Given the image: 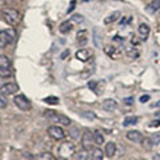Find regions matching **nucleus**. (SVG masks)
Returning a JSON list of instances; mask_svg holds the SVG:
<instances>
[{"instance_id": "22", "label": "nucleus", "mask_w": 160, "mask_h": 160, "mask_svg": "<svg viewBox=\"0 0 160 160\" xmlns=\"http://www.w3.org/2000/svg\"><path fill=\"white\" fill-rule=\"evenodd\" d=\"M133 124H138V118L136 116H127L123 122V126H126V127L133 126Z\"/></svg>"}, {"instance_id": "30", "label": "nucleus", "mask_w": 160, "mask_h": 160, "mask_svg": "<svg viewBox=\"0 0 160 160\" xmlns=\"http://www.w3.org/2000/svg\"><path fill=\"white\" fill-rule=\"evenodd\" d=\"M69 135H71L73 139H78L79 138V129L78 128H71L69 129Z\"/></svg>"}, {"instance_id": "21", "label": "nucleus", "mask_w": 160, "mask_h": 160, "mask_svg": "<svg viewBox=\"0 0 160 160\" xmlns=\"http://www.w3.org/2000/svg\"><path fill=\"white\" fill-rule=\"evenodd\" d=\"M148 11L149 12H156V11H159L160 9V0H153V2H151V4L148 6Z\"/></svg>"}, {"instance_id": "23", "label": "nucleus", "mask_w": 160, "mask_h": 160, "mask_svg": "<svg viewBox=\"0 0 160 160\" xmlns=\"http://www.w3.org/2000/svg\"><path fill=\"white\" fill-rule=\"evenodd\" d=\"M93 138H95V143L96 144H103V142H104V136H103V133H102V131H95V133H93Z\"/></svg>"}, {"instance_id": "25", "label": "nucleus", "mask_w": 160, "mask_h": 160, "mask_svg": "<svg viewBox=\"0 0 160 160\" xmlns=\"http://www.w3.org/2000/svg\"><path fill=\"white\" fill-rule=\"evenodd\" d=\"M44 102L48 103V104H58L59 103V99L56 96H49V98H46Z\"/></svg>"}, {"instance_id": "28", "label": "nucleus", "mask_w": 160, "mask_h": 160, "mask_svg": "<svg viewBox=\"0 0 160 160\" xmlns=\"http://www.w3.org/2000/svg\"><path fill=\"white\" fill-rule=\"evenodd\" d=\"M83 20H84V18L82 16V15H73V16L71 18V22H75V23H83Z\"/></svg>"}, {"instance_id": "4", "label": "nucleus", "mask_w": 160, "mask_h": 160, "mask_svg": "<svg viewBox=\"0 0 160 160\" xmlns=\"http://www.w3.org/2000/svg\"><path fill=\"white\" fill-rule=\"evenodd\" d=\"M11 60L6 55H0V78L6 79L11 76Z\"/></svg>"}, {"instance_id": "24", "label": "nucleus", "mask_w": 160, "mask_h": 160, "mask_svg": "<svg viewBox=\"0 0 160 160\" xmlns=\"http://www.w3.org/2000/svg\"><path fill=\"white\" fill-rule=\"evenodd\" d=\"M119 16H120V12H119V11L113 12V13L109 15V18H107L106 20H104V23H106V24H109V23H112V22H116V20L119 19Z\"/></svg>"}, {"instance_id": "13", "label": "nucleus", "mask_w": 160, "mask_h": 160, "mask_svg": "<svg viewBox=\"0 0 160 160\" xmlns=\"http://www.w3.org/2000/svg\"><path fill=\"white\" fill-rule=\"evenodd\" d=\"M102 107L104 111H113V109L118 108V103H116V100H113V99H106L103 102Z\"/></svg>"}, {"instance_id": "14", "label": "nucleus", "mask_w": 160, "mask_h": 160, "mask_svg": "<svg viewBox=\"0 0 160 160\" xmlns=\"http://www.w3.org/2000/svg\"><path fill=\"white\" fill-rule=\"evenodd\" d=\"M89 58H91V52L88 49H80L76 52V59H79L80 62H87Z\"/></svg>"}, {"instance_id": "29", "label": "nucleus", "mask_w": 160, "mask_h": 160, "mask_svg": "<svg viewBox=\"0 0 160 160\" xmlns=\"http://www.w3.org/2000/svg\"><path fill=\"white\" fill-rule=\"evenodd\" d=\"M7 107V99L4 98V95L0 92V108H4Z\"/></svg>"}, {"instance_id": "11", "label": "nucleus", "mask_w": 160, "mask_h": 160, "mask_svg": "<svg viewBox=\"0 0 160 160\" xmlns=\"http://www.w3.org/2000/svg\"><path fill=\"white\" fill-rule=\"evenodd\" d=\"M127 139L133 143H142L144 138H143V133H140L139 131H129L127 132Z\"/></svg>"}, {"instance_id": "26", "label": "nucleus", "mask_w": 160, "mask_h": 160, "mask_svg": "<svg viewBox=\"0 0 160 160\" xmlns=\"http://www.w3.org/2000/svg\"><path fill=\"white\" fill-rule=\"evenodd\" d=\"M152 140L153 146H158V144H160V133H153L151 138H149Z\"/></svg>"}, {"instance_id": "2", "label": "nucleus", "mask_w": 160, "mask_h": 160, "mask_svg": "<svg viewBox=\"0 0 160 160\" xmlns=\"http://www.w3.org/2000/svg\"><path fill=\"white\" fill-rule=\"evenodd\" d=\"M75 144L73 143H69V142H64L59 146L58 148V155L59 158H63V159H68L75 155Z\"/></svg>"}, {"instance_id": "35", "label": "nucleus", "mask_w": 160, "mask_h": 160, "mask_svg": "<svg viewBox=\"0 0 160 160\" xmlns=\"http://www.w3.org/2000/svg\"><path fill=\"white\" fill-rule=\"evenodd\" d=\"M75 3H76V2H75V0H73V2L71 3V7H69V9H68V12H69V11H72V9H73V6H75Z\"/></svg>"}, {"instance_id": "6", "label": "nucleus", "mask_w": 160, "mask_h": 160, "mask_svg": "<svg viewBox=\"0 0 160 160\" xmlns=\"http://www.w3.org/2000/svg\"><path fill=\"white\" fill-rule=\"evenodd\" d=\"M47 132H48L49 136H51L52 139H55V140H63L64 138H66V132H64V129L62 127H59V126L49 127L47 129Z\"/></svg>"}, {"instance_id": "15", "label": "nucleus", "mask_w": 160, "mask_h": 160, "mask_svg": "<svg viewBox=\"0 0 160 160\" xmlns=\"http://www.w3.org/2000/svg\"><path fill=\"white\" fill-rule=\"evenodd\" d=\"M115 153H116V144L112 142L107 143L106 144V156L112 158V156H115Z\"/></svg>"}, {"instance_id": "17", "label": "nucleus", "mask_w": 160, "mask_h": 160, "mask_svg": "<svg viewBox=\"0 0 160 160\" xmlns=\"http://www.w3.org/2000/svg\"><path fill=\"white\" fill-rule=\"evenodd\" d=\"M103 158H104V153L102 149L93 148L91 151V160H103Z\"/></svg>"}, {"instance_id": "10", "label": "nucleus", "mask_w": 160, "mask_h": 160, "mask_svg": "<svg viewBox=\"0 0 160 160\" xmlns=\"http://www.w3.org/2000/svg\"><path fill=\"white\" fill-rule=\"evenodd\" d=\"M92 40H93V44H95V47H102V42H103V36H102V31H100V28L99 27H95L93 28V31H92Z\"/></svg>"}, {"instance_id": "20", "label": "nucleus", "mask_w": 160, "mask_h": 160, "mask_svg": "<svg viewBox=\"0 0 160 160\" xmlns=\"http://www.w3.org/2000/svg\"><path fill=\"white\" fill-rule=\"evenodd\" d=\"M72 29V22H64V23H62V26H60V28H59V31L62 32V33H67V32H69Z\"/></svg>"}, {"instance_id": "33", "label": "nucleus", "mask_w": 160, "mask_h": 160, "mask_svg": "<svg viewBox=\"0 0 160 160\" xmlns=\"http://www.w3.org/2000/svg\"><path fill=\"white\" fill-rule=\"evenodd\" d=\"M147 100H149V96H148V95H144V96L140 98V102H142V103H146Z\"/></svg>"}, {"instance_id": "27", "label": "nucleus", "mask_w": 160, "mask_h": 160, "mask_svg": "<svg viewBox=\"0 0 160 160\" xmlns=\"http://www.w3.org/2000/svg\"><path fill=\"white\" fill-rule=\"evenodd\" d=\"M142 143H143V146L146 147L147 149H151V147L153 146V143H152V140H151V139H143V142H142Z\"/></svg>"}, {"instance_id": "39", "label": "nucleus", "mask_w": 160, "mask_h": 160, "mask_svg": "<svg viewBox=\"0 0 160 160\" xmlns=\"http://www.w3.org/2000/svg\"><path fill=\"white\" fill-rule=\"evenodd\" d=\"M158 115H159V116H160V112H158Z\"/></svg>"}, {"instance_id": "19", "label": "nucleus", "mask_w": 160, "mask_h": 160, "mask_svg": "<svg viewBox=\"0 0 160 160\" xmlns=\"http://www.w3.org/2000/svg\"><path fill=\"white\" fill-rule=\"evenodd\" d=\"M87 35H88L87 31H80L78 33V42H79L80 46H86V44H87V42H88Z\"/></svg>"}, {"instance_id": "32", "label": "nucleus", "mask_w": 160, "mask_h": 160, "mask_svg": "<svg viewBox=\"0 0 160 160\" xmlns=\"http://www.w3.org/2000/svg\"><path fill=\"white\" fill-rule=\"evenodd\" d=\"M124 103H126L127 106H131V104H133V98H127V99H124Z\"/></svg>"}, {"instance_id": "40", "label": "nucleus", "mask_w": 160, "mask_h": 160, "mask_svg": "<svg viewBox=\"0 0 160 160\" xmlns=\"http://www.w3.org/2000/svg\"><path fill=\"white\" fill-rule=\"evenodd\" d=\"M84 2H87V0H84Z\"/></svg>"}, {"instance_id": "7", "label": "nucleus", "mask_w": 160, "mask_h": 160, "mask_svg": "<svg viewBox=\"0 0 160 160\" xmlns=\"http://www.w3.org/2000/svg\"><path fill=\"white\" fill-rule=\"evenodd\" d=\"M13 40V31H0V48H6Z\"/></svg>"}, {"instance_id": "3", "label": "nucleus", "mask_w": 160, "mask_h": 160, "mask_svg": "<svg viewBox=\"0 0 160 160\" xmlns=\"http://www.w3.org/2000/svg\"><path fill=\"white\" fill-rule=\"evenodd\" d=\"M3 16H4V19H6V22L8 24H11V26H18V24L20 23V19H22L20 13L16 11V9H11V8L4 9Z\"/></svg>"}, {"instance_id": "1", "label": "nucleus", "mask_w": 160, "mask_h": 160, "mask_svg": "<svg viewBox=\"0 0 160 160\" xmlns=\"http://www.w3.org/2000/svg\"><path fill=\"white\" fill-rule=\"evenodd\" d=\"M44 118L49 120L51 123H59V124H63V126H69L71 124V120L67 116H64L62 113H58L56 111H52V109H48V111L44 112Z\"/></svg>"}, {"instance_id": "18", "label": "nucleus", "mask_w": 160, "mask_h": 160, "mask_svg": "<svg viewBox=\"0 0 160 160\" xmlns=\"http://www.w3.org/2000/svg\"><path fill=\"white\" fill-rule=\"evenodd\" d=\"M33 160H55V158H53V155L49 152H42V153L36 155V156L33 158Z\"/></svg>"}, {"instance_id": "37", "label": "nucleus", "mask_w": 160, "mask_h": 160, "mask_svg": "<svg viewBox=\"0 0 160 160\" xmlns=\"http://www.w3.org/2000/svg\"><path fill=\"white\" fill-rule=\"evenodd\" d=\"M67 55H68V51H66V52H64V53L62 55V59H64V58H66V56H67Z\"/></svg>"}, {"instance_id": "36", "label": "nucleus", "mask_w": 160, "mask_h": 160, "mask_svg": "<svg viewBox=\"0 0 160 160\" xmlns=\"http://www.w3.org/2000/svg\"><path fill=\"white\" fill-rule=\"evenodd\" d=\"M152 160H160V155H155Z\"/></svg>"}, {"instance_id": "16", "label": "nucleus", "mask_w": 160, "mask_h": 160, "mask_svg": "<svg viewBox=\"0 0 160 160\" xmlns=\"http://www.w3.org/2000/svg\"><path fill=\"white\" fill-rule=\"evenodd\" d=\"M73 159L75 160H88V152H87V149L83 148V149H80V151L75 152Z\"/></svg>"}, {"instance_id": "34", "label": "nucleus", "mask_w": 160, "mask_h": 160, "mask_svg": "<svg viewBox=\"0 0 160 160\" xmlns=\"http://www.w3.org/2000/svg\"><path fill=\"white\" fill-rule=\"evenodd\" d=\"M83 116H87V118H89V119H93L95 115H93V113H91V115H89V113H83Z\"/></svg>"}, {"instance_id": "9", "label": "nucleus", "mask_w": 160, "mask_h": 160, "mask_svg": "<svg viewBox=\"0 0 160 160\" xmlns=\"http://www.w3.org/2000/svg\"><path fill=\"white\" fill-rule=\"evenodd\" d=\"M19 89V87L16 86V84H13V83H7V84H4V86H2V88H0V92H2L3 95H13L15 92H16Z\"/></svg>"}, {"instance_id": "5", "label": "nucleus", "mask_w": 160, "mask_h": 160, "mask_svg": "<svg viewBox=\"0 0 160 160\" xmlns=\"http://www.w3.org/2000/svg\"><path fill=\"white\" fill-rule=\"evenodd\" d=\"M13 103H15V106L18 108H20L22 111H28V109H31V103H29V100L24 96V95H16L13 99Z\"/></svg>"}, {"instance_id": "38", "label": "nucleus", "mask_w": 160, "mask_h": 160, "mask_svg": "<svg viewBox=\"0 0 160 160\" xmlns=\"http://www.w3.org/2000/svg\"><path fill=\"white\" fill-rule=\"evenodd\" d=\"M152 107H160V102L156 103V104H152Z\"/></svg>"}, {"instance_id": "12", "label": "nucleus", "mask_w": 160, "mask_h": 160, "mask_svg": "<svg viewBox=\"0 0 160 160\" xmlns=\"http://www.w3.org/2000/svg\"><path fill=\"white\" fill-rule=\"evenodd\" d=\"M138 33H139V36H140L142 40H147L148 36H149V27L147 26V24L142 23L139 26V28H138Z\"/></svg>"}, {"instance_id": "8", "label": "nucleus", "mask_w": 160, "mask_h": 160, "mask_svg": "<svg viewBox=\"0 0 160 160\" xmlns=\"http://www.w3.org/2000/svg\"><path fill=\"white\" fill-rule=\"evenodd\" d=\"M95 142V138H93V133L91 131H86L82 136V144H83V148L89 149L92 147V143Z\"/></svg>"}, {"instance_id": "31", "label": "nucleus", "mask_w": 160, "mask_h": 160, "mask_svg": "<svg viewBox=\"0 0 160 160\" xmlns=\"http://www.w3.org/2000/svg\"><path fill=\"white\" fill-rule=\"evenodd\" d=\"M160 126V120H152L151 124H149V127H159Z\"/></svg>"}]
</instances>
